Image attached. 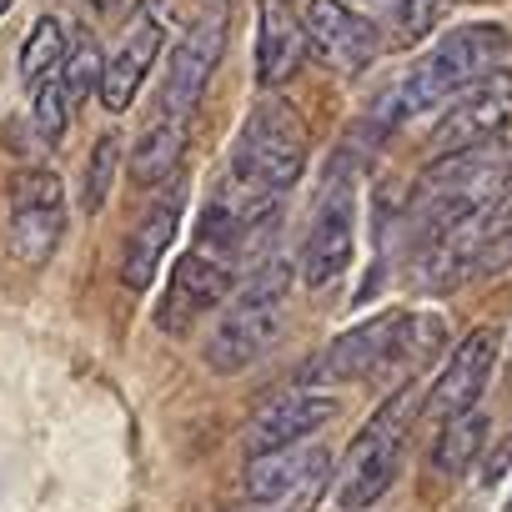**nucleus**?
I'll list each match as a JSON object with an SVG mask.
<instances>
[{
    "label": "nucleus",
    "mask_w": 512,
    "mask_h": 512,
    "mask_svg": "<svg viewBox=\"0 0 512 512\" xmlns=\"http://www.w3.org/2000/svg\"><path fill=\"white\" fill-rule=\"evenodd\" d=\"M307 61V26L287 0H262L256 6V81L267 91L287 86Z\"/></svg>",
    "instance_id": "18"
},
{
    "label": "nucleus",
    "mask_w": 512,
    "mask_h": 512,
    "mask_svg": "<svg viewBox=\"0 0 512 512\" xmlns=\"http://www.w3.org/2000/svg\"><path fill=\"white\" fill-rule=\"evenodd\" d=\"M502 56H507V31H502V26H462V31H447V36L397 81V91H387L392 126L407 121V116H427V111L447 106L452 96H462V91L477 86L482 76L502 71Z\"/></svg>",
    "instance_id": "1"
},
{
    "label": "nucleus",
    "mask_w": 512,
    "mask_h": 512,
    "mask_svg": "<svg viewBox=\"0 0 512 512\" xmlns=\"http://www.w3.org/2000/svg\"><path fill=\"white\" fill-rule=\"evenodd\" d=\"M452 0H377V31H382V46L392 51H412L422 46L437 21L447 16Z\"/></svg>",
    "instance_id": "21"
},
{
    "label": "nucleus",
    "mask_w": 512,
    "mask_h": 512,
    "mask_svg": "<svg viewBox=\"0 0 512 512\" xmlns=\"http://www.w3.org/2000/svg\"><path fill=\"white\" fill-rule=\"evenodd\" d=\"M236 256L221 251V246H206V241H191V251L176 262L166 292H161V307H156V327L181 337L191 332V322L211 317L231 292H236Z\"/></svg>",
    "instance_id": "5"
},
{
    "label": "nucleus",
    "mask_w": 512,
    "mask_h": 512,
    "mask_svg": "<svg viewBox=\"0 0 512 512\" xmlns=\"http://www.w3.org/2000/svg\"><path fill=\"white\" fill-rule=\"evenodd\" d=\"M161 46H166L161 21L156 16H136L131 31L121 36V46L106 56V71H101V91L96 96H101V106L111 116L131 111V101L141 96V86H146V76H151V66L161 56Z\"/></svg>",
    "instance_id": "17"
},
{
    "label": "nucleus",
    "mask_w": 512,
    "mask_h": 512,
    "mask_svg": "<svg viewBox=\"0 0 512 512\" xmlns=\"http://www.w3.org/2000/svg\"><path fill=\"white\" fill-rule=\"evenodd\" d=\"M11 6H16V0H0V16H6V11H11Z\"/></svg>",
    "instance_id": "28"
},
{
    "label": "nucleus",
    "mask_w": 512,
    "mask_h": 512,
    "mask_svg": "<svg viewBox=\"0 0 512 512\" xmlns=\"http://www.w3.org/2000/svg\"><path fill=\"white\" fill-rule=\"evenodd\" d=\"M101 71H106V56H101L96 36L91 31H76L71 46H66V61H61V81H66L71 106H81L91 91H101Z\"/></svg>",
    "instance_id": "23"
},
{
    "label": "nucleus",
    "mask_w": 512,
    "mask_h": 512,
    "mask_svg": "<svg viewBox=\"0 0 512 512\" xmlns=\"http://www.w3.org/2000/svg\"><path fill=\"white\" fill-rule=\"evenodd\" d=\"M417 412H422V392H417V382H407L357 432V442L342 462V482H337V507L342 512H367L372 502L387 497V487L402 472V447H407V427H412Z\"/></svg>",
    "instance_id": "3"
},
{
    "label": "nucleus",
    "mask_w": 512,
    "mask_h": 512,
    "mask_svg": "<svg viewBox=\"0 0 512 512\" xmlns=\"http://www.w3.org/2000/svg\"><path fill=\"white\" fill-rule=\"evenodd\" d=\"M66 46H71L66 26H61L56 16H41V21L31 26L26 46H21V81L36 91L46 76H56V71H61V61H66Z\"/></svg>",
    "instance_id": "22"
},
{
    "label": "nucleus",
    "mask_w": 512,
    "mask_h": 512,
    "mask_svg": "<svg viewBox=\"0 0 512 512\" xmlns=\"http://www.w3.org/2000/svg\"><path fill=\"white\" fill-rule=\"evenodd\" d=\"M512 121V71H492L477 86H467L462 96H452L432 126V161L442 156H462L477 146H492L497 131Z\"/></svg>",
    "instance_id": "8"
},
{
    "label": "nucleus",
    "mask_w": 512,
    "mask_h": 512,
    "mask_svg": "<svg viewBox=\"0 0 512 512\" xmlns=\"http://www.w3.org/2000/svg\"><path fill=\"white\" fill-rule=\"evenodd\" d=\"M327 477H332L327 447L302 442V447H282V452H267V457H251L246 462V477H241V492L256 507L312 512L317 497H322V487H327Z\"/></svg>",
    "instance_id": "7"
},
{
    "label": "nucleus",
    "mask_w": 512,
    "mask_h": 512,
    "mask_svg": "<svg viewBox=\"0 0 512 512\" xmlns=\"http://www.w3.org/2000/svg\"><path fill=\"white\" fill-rule=\"evenodd\" d=\"M231 176L256 196H282L307 176V126L292 101L262 96L231 146Z\"/></svg>",
    "instance_id": "2"
},
{
    "label": "nucleus",
    "mask_w": 512,
    "mask_h": 512,
    "mask_svg": "<svg viewBox=\"0 0 512 512\" xmlns=\"http://www.w3.org/2000/svg\"><path fill=\"white\" fill-rule=\"evenodd\" d=\"M186 136H191V121H151L146 131H141V141L131 146V181L141 186V191H156V186H166L176 171H181V156H186Z\"/></svg>",
    "instance_id": "19"
},
{
    "label": "nucleus",
    "mask_w": 512,
    "mask_h": 512,
    "mask_svg": "<svg viewBox=\"0 0 512 512\" xmlns=\"http://www.w3.org/2000/svg\"><path fill=\"white\" fill-rule=\"evenodd\" d=\"M277 332H282V312H256V307L231 302V307L221 312V322L211 327L201 357H206V367H211L216 377H236V372H246L251 362H262V352L277 342Z\"/></svg>",
    "instance_id": "16"
},
{
    "label": "nucleus",
    "mask_w": 512,
    "mask_h": 512,
    "mask_svg": "<svg viewBox=\"0 0 512 512\" xmlns=\"http://www.w3.org/2000/svg\"><path fill=\"white\" fill-rule=\"evenodd\" d=\"M497 357H502V332H497V327H472V332L452 347V357L442 362L437 382L427 387L422 412H427L432 422L477 412V397L487 392V377H492Z\"/></svg>",
    "instance_id": "11"
},
{
    "label": "nucleus",
    "mask_w": 512,
    "mask_h": 512,
    "mask_svg": "<svg viewBox=\"0 0 512 512\" xmlns=\"http://www.w3.org/2000/svg\"><path fill=\"white\" fill-rule=\"evenodd\" d=\"M302 26H307V51L322 66L342 71V76H362L382 56L377 21L362 16V11H352L347 0H307Z\"/></svg>",
    "instance_id": "10"
},
{
    "label": "nucleus",
    "mask_w": 512,
    "mask_h": 512,
    "mask_svg": "<svg viewBox=\"0 0 512 512\" xmlns=\"http://www.w3.org/2000/svg\"><path fill=\"white\" fill-rule=\"evenodd\" d=\"M221 51H226V16L206 11L171 46V61H166V76H161V96H156V116L161 121H191L196 101L206 96V81L221 66Z\"/></svg>",
    "instance_id": "9"
},
{
    "label": "nucleus",
    "mask_w": 512,
    "mask_h": 512,
    "mask_svg": "<svg viewBox=\"0 0 512 512\" xmlns=\"http://www.w3.org/2000/svg\"><path fill=\"white\" fill-rule=\"evenodd\" d=\"M487 236H492V226H487V206H482V211L452 221L447 231H437L432 241H422L412 256V287L422 297L457 292L467 277H477V256H482Z\"/></svg>",
    "instance_id": "13"
},
{
    "label": "nucleus",
    "mask_w": 512,
    "mask_h": 512,
    "mask_svg": "<svg viewBox=\"0 0 512 512\" xmlns=\"http://www.w3.org/2000/svg\"><path fill=\"white\" fill-rule=\"evenodd\" d=\"M482 442H487V417H482V412H462V417L437 422V437H432V447H427V472H437V477H462V472L477 462Z\"/></svg>",
    "instance_id": "20"
},
{
    "label": "nucleus",
    "mask_w": 512,
    "mask_h": 512,
    "mask_svg": "<svg viewBox=\"0 0 512 512\" xmlns=\"http://www.w3.org/2000/svg\"><path fill=\"white\" fill-rule=\"evenodd\" d=\"M66 236V186L56 171H16L11 176V256L21 267H46Z\"/></svg>",
    "instance_id": "6"
},
{
    "label": "nucleus",
    "mask_w": 512,
    "mask_h": 512,
    "mask_svg": "<svg viewBox=\"0 0 512 512\" xmlns=\"http://www.w3.org/2000/svg\"><path fill=\"white\" fill-rule=\"evenodd\" d=\"M352 251H357V186H352L347 161H337L317 196L307 241H302V282L312 292L332 287L352 267Z\"/></svg>",
    "instance_id": "4"
},
{
    "label": "nucleus",
    "mask_w": 512,
    "mask_h": 512,
    "mask_svg": "<svg viewBox=\"0 0 512 512\" xmlns=\"http://www.w3.org/2000/svg\"><path fill=\"white\" fill-rule=\"evenodd\" d=\"M86 6L96 16H126V11H136V0H86Z\"/></svg>",
    "instance_id": "27"
},
{
    "label": "nucleus",
    "mask_w": 512,
    "mask_h": 512,
    "mask_svg": "<svg viewBox=\"0 0 512 512\" xmlns=\"http://www.w3.org/2000/svg\"><path fill=\"white\" fill-rule=\"evenodd\" d=\"M71 116H76V106H71L66 81H61V71H56V76H46V81L31 91V121H36L41 141H46V146H56V141L66 136Z\"/></svg>",
    "instance_id": "25"
},
{
    "label": "nucleus",
    "mask_w": 512,
    "mask_h": 512,
    "mask_svg": "<svg viewBox=\"0 0 512 512\" xmlns=\"http://www.w3.org/2000/svg\"><path fill=\"white\" fill-rule=\"evenodd\" d=\"M181 196H186V191H181V181H176V186H166V191L136 216V226H131L126 246H121V282H126V292H146V287L156 282L161 256L171 251V241H176V231H181V211H186Z\"/></svg>",
    "instance_id": "15"
},
{
    "label": "nucleus",
    "mask_w": 512,
    "mask_h": 512,
    "mask_svg": "<svg viewBox=\"0 0 512 512\" xmlns=\"http://www.w3.org/2000/svg\"><path fill=\"white\" fill-rule=\"evenodd\" d=\"M337 417V397L322 392V387H297V392H282L272 397L262 412L246 422V457H267V452H282V447H302L317 427H327Z\"/></svg>",
    "instance_id": "14"
},
{
    "label": "nucleus",
    "mask_w": 512,
    "mask_h": 512,
    "mask_svg": "<svg viewBox=\"0 0 512 512\" xmlns=\"http://www.w3.org/2000/svg\"><path fill=\"white\" fill-rule=\"evenodd\" d=\"M507 512H512V502H507Z\"/></svg>",
    "instance_id": "29"
},
{
    "label": "nucleus",
    "mask_w": 512,
    "mask_h": 512,
    "mask_svg": "<svg viewBox=\"0 0 512 512\" xmlns=\"http://www.w3.org/2000/svg\"><path fill=\"white\" fill-rule=\"evenodd\" d=\"M402 322H407V312H387V317H367L362 327L342 332L322 352V362L312 367V377L317 382H392Z\"/></svg>",
    "instance_id": "12"
},
{
    "label": "nucleus",
    "mask_w": 512,
    "mask_h": 512,
    "mask_svg": "<svg viewBox=\"0 0 512 512\" xmlns=\"http://www.w3.org/2000/svg\"><path fill=\"white\" fill-rule=\"evenodd\" d=\"M121 156H126V146H121L116 131H106V136L91 146V156H86V181H81V211H86V216H96V211L106 206V196H111V186H116V171H121Z\"/></svg>",
    "instance_id": "24"
},
{
    "label": "nucleus",
    "mask_w": 512,
    "mask_h": 512,
    "mask_svg": "<svg viewBox=\"0 0 512 512\" xmlns=\"http://www.w3.org/2000/svg\"><path fill=\"white\" fill-rule=\"evenodd\" d=\"M507 267H512V226H502V231L487 236V246H482V256H477V277H497V272H507Z\"/></svg>",
    "instance_id": "26"
}]
</instances>
